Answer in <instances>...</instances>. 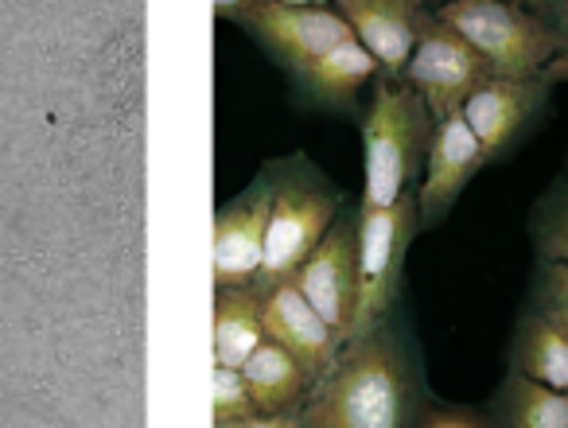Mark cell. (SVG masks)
<instances>
[{
    "instance_id": "1",
    "label": "cell",
    "mask_w": 568,
    "mask_h": 428,
    "mask_svg": "<svg viewBox=\"0 0 568 428\" xmlns=\"http://www.w3.org/2000/svg\"><path fill=\"white\" fill-rule=\"evenodd\" d=\"M413 378L405 350L386 327L351 339L312 386L304 428H405Z\"/></svg>"
},
{
    "instance_id": "2",
    "label": "cell",
    "mask_w": 568,
    "mask_h": 428,
    "mask_svg": "<svg viewBox=\"0 0 568 428\" xmlns=\"http://www.w3.org/2000/svg\"><path fill=\"white\" fill-rule=\"evenodd\" d=\"M433 133L436 118L417 90L394 79L374 82L371 110L363 118V206L382 211L417 187Z\"/></svg>"
},
{
    "instance_id": "3",
    "label": "cell",
    "mask_w": 568,
    "mask_h": 428,
    "mask_svg": "<svg viewBox=\"0 0 568 428\" xmlns=\"http://www.w3.org/2000/svg\"><path fill=\"white\" fill-rule=\"evenodd\" d=\"M436 20L456 28L483 59L495 79L537 82L545 67L560 55L549 24L514 0H448Z\"/></svg>"
},
{
    "instance_id": "4",
    "label": "cell",
    "mask_w": 568,
    "mask_h": 428,
    "mask_svg": "<svg viewBox=\"0 0 568 428\" xmlns=\"http://www.w3.org/2000/svg\"><path fill=\"white\" fill-rule=\"evenodd\" d=\"M417 226H420L417 187L405 191L394 206H382V211L358 206V249H355L358 300H355L351 339H363V335L378 332L386 312L394 308L405 254H409Z\"/></svg>"
},
{
    "instance_id": "5",
    "label": "cell",
    "mask_w": 568,
    "mask_h": 428,
    "mask_svg": "<svg viewBox=\"0 0 568 428\" xmlns=\"http://www.w3.org/2000/svg\"><path fill=\"white\" fill-rule=\"evenodd\" d=\"M339 195L316 180H281L273 195L265 231V257H261L257 293L288 285L301 273V265L320 249V242L339 223Z\"/></svg>"
},
{
    "instance_id": "6",
    "label": "cell",
    "mask_w": 568,
    "mask_h": 428,
    "mask_svg": "<svg viewBox=\"0 0 568 428\" xmlns=\"http://www.w3.org/2000/svg\"><path fill=\"white\" fill-rule=\"evenodd\" d=\"M222 12H234L237 24L250 28L261 48L293 74L324 59L339 43L355 40L343 12L324 0H245V4H226Z\"/></svg>"
},
{
    "instance_id": "7",
    "label": "cell",
    "mask_w": 568,
    "mask_h": 428,
    "mask_svg": "<svg viewBox=\"0 0 568 428\" xmlns=\"http://www.w3.org/2000/svg\"><path fill=\"white\" fill-rule=\"evenodd\" d=\"M495 79L487 59L444 20H433L420 35L417 51H413L409 67H405L402 82L413 86L425 98L428 113L436 121H448L464 113V105L479 94L487 82Z\"/></svg>"
},
{
    "instance_id": "8",
    "label": "cell",
    "mask_w": 568,
    "mask_h": 428,
    "mask_svg": "<svg viewBox=\"0 0 568 428\" xmlns=\"http://www.w3.org/2000/svg\"><path fill=\"white\" fill-rule=\"evenodd\" d=\"M276 183L261 180L242 198L226 203L214 214L211 226V281L214 293L226 288H253L261 273V257H265V231H268V211H273Z\"/></svg>"
},
{
    "instance_id": "9",
    "label": "cell",
    "mask_w": 568,
    "mask_h": 428,
    "mask_svg": "<svg viewBox=\"0 0 568 428\" xmlns=\"http://www.w3.org/2000/svg\"><path fill=\"white\" fill-rule=\"evenodd\" d=\"M355 249H358V218L343 214L332 226L320 249L301 265L293 285L301 288L304 300L316 308V316L335 332V339L347 347L351 324H355L358 277H355Z\"/></svg>"
},
{
    "instance_id": "10",
    "label": "cell",
    "mask_w": 568,
    "mask_h": 428,
    "mask_svg": "<svg viewBox=\"0 0 568 428\" xmlns=\"http://www.w3.org/2000/svg\"><path fill=\"white\" fill-rule=\"evenodd\" d=\"M335 9L343 12L355 40L382 67V79L394 82H402L420 35L436 20L420 0H339Z\"/></svg>"
},
{
    "instance_id": "11",
    "label": "cell",
    "mask_w": 568,
    "mask_h": 428,
    "mask_svg": "<svg viewBox=\"0 0 568 428\" xmlns=\"http://www.w3.org/2000/svg\"><path fill=\"white\" fill-rule=\"evenodd\" d=\"M487 164L479 141H475L471 125L464 121V113L448 121H436L433 144H428L425 175L417 187V206L420 223L433 226L444 214L456 206V198L464 195V187L471 183V175H479V167Z\"/></svg>"
},
{
    "instance_id": "12",
    "label": "cell",
    "mask_w": 568,
    "mask_h": 428,
    "mask_svg": "<svg viewBox=\"0 0 568 428\" xmlns=\"http://www.w3.org/2000/svg\"><path fill=\"white\" fill-rule=\"evenodd\" d=\"M261 327H265V339L276 343L281 350H288L312 381L324 378L343 350L335 332L316 316V308L304 300L293 281L261 296Z\"/></svg>"
},
{
    "instance_id": "13",
    "label": "cell",
    "mask_w": 568,
    "mask_h": 428,
    "mask_svg": "<svg viewBox=\"0 0 568 428\" xmlns=\"http://www.w3.org/2000/svg\"><path fill=\"white\" fill-rule=\"evenodd\" d=\"M545 102V82H510V79H490L471 102L464 105V121L471 125L475 141H479L483 156L498 160L514 144V136L526 129L534 110Z\"/></svg>"
},
{
    "instance_id": "14",
    "label": "cell",
    "mask_w": 568,
    "mask_h": 428,
    "mask_svg": "<svg viewBox=\"0 0 568 428\" xmlns=\"http://www.w3.org/2000/svg\"><path fill=\"white\" fill-rule=\"evenodd\" d=\"M296 79H301V86L308 90L316 102L332 105V110H355L366 82L382 79V67L374 63V55L363 43L347 40L335 51H327L324 59L308 63L304 71H296Z\"/></svg>"
},
{
    "instance_id": "15",
    "label": "cell",
    "mask_w": 568,
    "mask_h": 428,
    "mask_svg": "<svg viewBox=\"0 0 568 428\" xmlns=\"http://www.w3.org/2000/svg\"><path fill=\"white\" fill-rule=\"evenodd\" d=\"M242 378H245V386H250V397H253V405H257L261 417L296 412L304 401H308L312 386H316L288 350H281L268 339L261 343L257 355L242 366Z\"/></svg>"
},
{
    "instance_id": "16",
    "label": "cell",
    "mask_w": 568,
    "mask_h": 428,
    "mask_svg": "<svg viewBox=\"0 0 568 428\" xmlns=\"http://www.w3.org/2000/svg\"><path fill=\"white\" fill-rule=\"evenodd\" d=\"M214 366L226 370H242L257 347L265 343V327H261V293L257 288H226L214 293Z\"/></svg>"
},
{
    "instance_id": "17",
    "label": "cell",
    "mask_w": 568,
    "mask_h": 428,
    "mask_svg": "<svg viewBox=\"0 0 568 428\" xmlns=\"http://www.w3.org/2000/svg\"><path fill=\"white\" fill-rule=\"evenodd\" d=\"M514 374L568 394V335L557 332L545 316L529 312L514 339Z\"/></svg>"
},
{
    "instance_id": "18",
    "label": "cell",
    "mask_w": 568,
    "mask_h": 428,
    "mask_svg": "<svg viewBox=\"0 0 568 428\" xmlns=\"http://www.w3.org/2000/svg\"><path fill=\"white\" fill-rule=\"evenodd\" d=\"M506 428H568V394L510 374L503 389Z\"/></svg>"
},
{
    "instance_id": "19",
    "label": "cell",
    "mask_w": 568,
    "mask_h": 428,
    "mask_svg": "<svg viewBox=\"0 0 568 428\" xmlns=\"http://www.w3.org/2000/svg\"><path fill=\"white\" fill-rule=\"evenodd\" d=\"M211 412H214V428L261 417L257 405H253V397H250V386H245V378H242V370L214 366V374H211Z\"/></svg>"
},
{
    "instance_id": "20",
    "label": "cell",
    "mask_w": 568,
    "mask_h": 428,
    "mask_svg": "<svg viewBox=\"0 0 568 428\" xmlns=\"http://www.w3.org/2000/svg\"><path fill=\"white\" fill-rule=\"evenodd\" d=\"M534 312L549 319L557 332L568 335V265L565 262H545L537 273V293Z\"/></svg>"
},
{
    "instance_id": "21",
    "label": "cell",
    "mask_w": 568,
    "mask_h": 428,
    "mask_svg": "<svg viewBox=\"0 0 568 428\" xmlns=\"http://www.w3.org/2000/svg\"><path fill=\"white\" fill-rule=\"evenodd\" d=\"M537 246H541L545 262H565L568 265V187L552 198L549 214H545V223H541V238H537Z\"/></svg>"
},
{
    "instance_id": "22",
    "label": "cell",
    "mask_w": 568,
    "mask_h": 428,
    "mask_svg": "<svg viewBox=\"0 0 568 428\" xmlns=\"http://www.w3.org/2000/svg\"><path fill=\"white\" fill-rule=\"evenodd\" d=\"M417 428H490V420L467 405H428Z\"/></svg>"
},
{
    "instance_id": "23",
    "label": "cell",
    "mask_w": 568,
    "mask_h": 428,
    "mask_svg": "<svg viewBox=\"0 0 568 428\" xmlns=\"http://www.w3.org/2000/svg\"><path fill=\"white\" fill-rule=\"evenodd\" d=\"M537 17L549 24L552 40H557L560 55H568V0H557V4H541L537 9Z\"/></svg>"
},
{
    "instance_id": "24",
    "label": "cell",
    "mask_w": 568,
    "mask_h": 428,
    "mask_svg": "<svg viewBox=\"0 0 568 428\" xmlns=\"http://www.w3.org/2000/svg\"><path fill=\"white\" fill-rule=\"evenodd\" d=\"M222 428H304L301 412H276V417H253V420H237V425H222Z\"/></svg>"
},
{
    "instance_id": "25",
    "label": "cell",
    "mask_w": 568,
    "mask_h": 428,
    "mask_svg": "<svg viewBox=\"0 0 568 428\" xmlns=\"http://www.w3.org/2000/svg\"><path fill=\"white\" fill-rule=\"evenodd\" d=\"M541 82L549 86V82H568V55H557L549 67H545V74H541Z\"/></svg>"
}]
</instances>
